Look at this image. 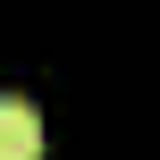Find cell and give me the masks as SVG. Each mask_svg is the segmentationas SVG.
Wrapping results in <instances>:
<instances>
[{
    "instance_id": "6da1fadb",
    "label": "cell",
    "mask_w": 160,
    "mask_h": 160,
    "mask_svg": "<svg viewBox=\"0 0 160 160\" xmlns=\"http://www.w3.org/2000/svg\"><path fill=\"white\" fill-rule=\"evenodd\" d=\"M0 160H42V110L25 93H0Z\"/></svg>"
}]
</instances>
